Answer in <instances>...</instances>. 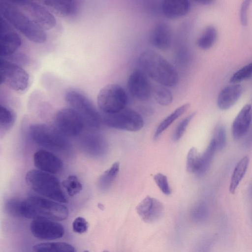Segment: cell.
Instances as JSON below:
<instances>
[{
    "label": "cell",
    "instance_id": "28",
    "mask_svg": "<svg viewBox=\"0 0 252 252\" xmlns=\"http://www.w3.org/2000/svg\"><path fill=\"white\" fill-rule=\"evenodd\" d=\"M152 92L154 99L159 105L168 106L172 102L173 94L168 87L161 85L157 86Z\"/></svg>",
    "mask_w": 252,
    "mask_h": 252
},
{
    "label": "cell",
    "instance_id": "5",
    "mask_svg": "<svg viewBox=\"0 0 252 252\" xmlns=\"http://www.w3.org/2000/svg\"><path fill=\"white\" fill-rule=\"evenodd\" d=\"M66 102L82 117L84 123L93 128L99 127L101 120L97 109L90 100L81 92L73 89L66 91Z\"/></svg>",
    "mask_w": 252,
    "mask_h": 252
},
{
    "label": "cell",
    "instance_id": "18",
    "mask_svg": "<svg viewBox=\"0 0 252 252\" xmlns=\"http://www.w3.org/2000/svg\"><path fill=\"white\" fill-rule=\"evenodd\" d=\"M252 121V106L247 104L243 107L232 125V134L235 139H239L247 132Z\"/></svg>",
    "mask_w": 252,
    "mask_h": 252
},
{
    "label": "cell",
    "instance_id": "3",
    "mask_svg": "<svg viewBox=\"0 0 252 252\" xmlns=\"http://www.w3.org/2000/svg\"><path fill=\"white\" fill-rule=\"evenodd\" d=\"M0 13L11 25L31 41L41 43L47 39L44 30L10 1H0Z\"/></svg>",
    "mask_w": 252,
    "mask_h": 252
},
{
    "label": "cell",
    "instance_id": "31",
    "mask_svg": "<svg viewBox=\"0 0 252 252\" xmlns=\"http://www.w3.org/2000/svg\"><path fill=\"white\" fill-rule=\"evenodd\" d=\"M63 185L70 196L77 194L82 189V184L75 175L68 176L63 181Z\"/></svg>",
    "mask_w": 252,
    "mask_h": 252
},
{
    "label": "cell",
    "instance_id": "21",
    "mask_svg": "<svg viewBox=\"0 0 252 252\" xmlns=\"http://www.w3.org/2000/svg\"><path fill=\"white\" fill-rule=\"evenodd\" d=\"M22 40L19 35L13 32L1 34L0 56L5 57L12 55L21 46Z\"/></svg>",
    "mask_w": 252,
    "mask_h": 252
},
{
    "label": "cell",
    "instance_id": "4",
    "mask_svg": "<svg viewBox=\"0 0 252 252\" xmlns=\"http://www.w3.org/2000/svg\"><path fill=\"white\" fill-rule=\"evenodd\" d=\"M25 179L28 186L37 193L58 202H67L60 182L51 174L32 169L27 173Z\"/></svg>",
    "mask_w": 252,
    "mask_h": 252
},
{
    "label": "cell",
    "instance_id": "22",
    "mask_svg": "<svg viewBox=\"0 0 252 252\" xmlns=\"http://www.w3.org/2000/svg\"><path fill=\"white\" fill-rule=\"evenodd\" d=\"M250 158L248 156L243 157L237 163L233 170L229 185V191L234 194L235 190L247 170Z\"/></svg>",
    "mask_w": 252,
    "mask_h": 252
},
{
    "label": "cell",
    "instance_id": "10",
    "mask_svg": "<svg viewBox=\"0 0 252 252\" xmlns=\"http://www.w3.org/2000/svg\"><path fill=\"white\" fill-rule=\"evenodd\" d=\"M10 2L24 11V13L44 30L51 29L56 24L53 14L38 3L28 0H14Z\"/></svg>",
    "mask_w": 252,
    "mask_h": 252
},
{
    "label": "cell",
    "instance_id": "40",
    "mask_svg": "<svg viewBox=\"0 0 252 252\" xmlns=\"http://www.w3.org/2000/svg\"><path fill=\"white\" fill-rule=\"evenodd\" d=\"M83 252H89V251L88 250H86V251H84Z\"/></svg>",
    "mask_w": 252,
    "mask_h": 252
},
{
    "label": "cell",
    "instance_id": "9",
    "mask_svg": "<svg viewBox=\"0 0 252 252\" xmlns=\"http://www.w3.org/2000/svg\"><path fill=\"white\" fill-rule=\"evenodd\" d=\"M102 121L107 126L117 129L137 131L144 126L143 119L138 112L129 108L112 114H104Z\"/></svg>",
    "mask_w": 252,
    "mask_h": 252
},
{
    "label": "cell",
    "instance_id": "23",
    "mask_svg": "<svg viewBox=\"0 0 252 252\" xmlns=\"http://www.w3.org/2000/svg\"><path fill=\"white\" fill-rule=\"evenodd\" d=\"M33 250L34 252H76L72 245L63 242L37 244L33 247Z\"/></svg>",
    "mask_w": 252,
    "mask_h": 252
},
{
    "label": "cell",
    "instance_id": "33",
    "mask_svg": "<svg viewBox=\"0 0 252 252\" xmlns=\"http://www.w3.org/2000/svg\"><path fill=\"white\" fill-rule=\"evenodd\" d=\"M252 76V62L236 71L230 79L233 83H238L250 78Z\"/></svg>",
    "mask_w": 252,
    "mask_h": 252
},
{
    "label": "cell",
    "instance_id": "32",
    "mask_svg": "<svg viewBox=\"0 0 252 252\" xmlns=\"http://www.w3.org/2000/svg\"><path fill=\"white\" fill-rule=\"evenodd\" d=\"M213 141L217 150H221L226 144V134L225 128L222 124H218L214 129Z\"/></svg>",
    "mask_w": 252,
    "mask_h": 252
},
{
    "label": "cell",
    "instance_id": "20",
    "mask_svg": "<svg viewBox=\"0 0 252 252\" xmlns=\"http://www.w3.org/2000/svg\"><path fill=\"white\" fill-rule=\"evenodd\" d=\"M43 2L50 10L63 17L75 15L79 7L78 2L75 0H46Z\"/></svg>",
    "mask_w": 252,
    "mask_h": 252
},
{
    "label": "cell",
    "instance_id": "29",
    "mask_svg": "<svg viewBox=\"0 0 252 252\" xmlns=\"http://www.w3.org/2000/svg\"><path fill=\"white\" fill-rule=\"evenodd\" d=\"M15 121V114L10 109L5 106H0V127L1 129L10 128Z\"/></svg>",
    "mask_w": 252,
    "mask_h": 252
},
{
    "label": "cell",
    "instance_id": "34",
    "mask_svg": "<svg viewBox=\"0 0 252 252\" xmlns=\"http://www.w3.org/2000/svg\"><path fill=\"white\" fill-rule=\"evenodd\" d=\"M196 114L195 112L190 114L189 116L184 118L178 125L173 135V140L174 141H178L183 136L187 127L190 122Z\"/></svg>",
    "mask_w": 252,
    "mask_h": 252
},
{
    "label": "cell",
    "instance_id": "27",
    "mask_svg": "<svg viewBox=\"0 0 252 252\" xmlns=\"http://www.w3.org/2000/svg\"><path fill=\"white\" fill-rule=\"evenodd\" d=\"M216 150L215 142L212 139L204 152L200 156L199 167L196 174L202 175L206 173L210 167Z\"/></svg>",
    "mask_w": 252,
    "mask_h": 252
},
{
    "label": "cell",
    "instance_id": "2",
    "mask_svg": "<svg viewBox=\"0 0 252 252\" xmlns=\"http://www.w3.org/2000/svg\"><path fill=\"white\" fill-rule=\"evenodd\" d=\"M21 215L22 217L32 220L61 221L67 218L68 210L65 206L57 201L41 196H32L22 201Z\"/></svg>",
    "mask_w": 252,
    "mask_h": 252
},
{
    "label": "cell",
    "instance_id": "17",
    "mask_svg": "<svg viewBox=\"0 0 252 252\" xmlns=\"http://www.w3.org/2000/svg\"><path fill=\"white\" fill-rule=\"evenodd\" d=\"M191 4L187 0H164L160 5V11L167 18L176 19L187 15Z\"/></svg>",
    "mask_w": 252,
    "mask_h": 252
},
{
    "label": "cell",
    "instance_id": "19",
    "mask_svg": "<svg viewBox=\"0 0 252 252\" xmlns=\"http://www.w3.org/2000/svg\"><path fill=\"white\" fill-rule=\"evenodd\" d=\"M243 91L240 84H234L224 88L219 94L217 104L220 109L226 110L231 107L239 99Z\"/></svg>",
    "mask_w": 252,
    "mask_h": 252
},
{
    "label": "cell",
    "instance_id": "26",
    "mask_svg": "<svg viewBox=\"0 0 252 252\" xmlns=\"http://www.w3.org/2000/svg\"><path fill=\"white\" fill-rule=\"evenodd\" d=\"M119 169V162H114L99 178L97 183L98 188L101 190L108 189L116 178Z\"/></svg>",
    "mask_w": 252,
    "mask_h": 252
},
{
    "label": "cell",
    "instance_id": "12",
    "mask_svg": "<svg viewBox=\"0 0 252 252\" xmlns=\"http://www.w3.org/2000/svg\"><path fill=\"white\" fill-rule=\"evenodd\" d=\"M30 229L35 237L42 240L59 239L64 234V228L61 223L50 220H33L31 222Z\"/></svg>",
    "mask_w": 252,
    "mask_h": 252
},
{
    "label": "cell",
    "instance_id": "38",
    "mask_svg": "<svg viewBox=\"0 0 252 252\" xmlns=\"http://www.w3.org/2000/svg\"><path fill=\"white\" fill-rule=\"evenodd\" d=\"M250 0L243 1L240 9V18L242 25L245 26L248 23V9L250 4Z\"/></svg>",
    "mask_w": 252,
    "mask_h": 252
},
{
    "label": "cell",
    "instance_id": "7",
    "mask_svg": "<svg viewBox=\"0 0 252 252\" xmlns=\"http://www.w3.org/2000/svg\"><path fill=\"white\" fill-rule=\"evenodd\" d=\"M30 134L32 140L45 148L63 150L67 148L68 143L59 129L45 124H35L30 128Z\"/></svg>",
    "mask_w": 252,
    "mask_h": 252
},
{
    "label": "cell",
    "instance_id": "11",
    "mask_svg": "<svg viewBox=\"0 0 252 252\" xmlns=\"http://www.w3.org/2000/svg\"><path fill=\"white\" fill-rule=\"evenodd\" d=\"M58 129L64 135L75 136L82 130L84 122L80 115L71 108L59 110L55 117Z\"/></svg>",
    "mask_w": 252,
    "mask_h": 252
},
{
    "label": "cell",
    "instance_id": "6",
    "mask_svg": "<svg viewBox=\"0 0 252 252\" xmlns=\"http://www.w3.org/2000/svg\"><path fill=\"white\" fill-rule=\"evenodd\" d=\"M128 97L125 89L120 85L109 84L102 88L97 96V103L104 114H112L126 108Z\"/></svg>",
    "mask_w": 252,
    "mask_h": 252
},
{
    "label": "cell",
    "instance_id": "24",
    "mask_svg": "<svg viewBox=\"0 0 252 252\" xmlns=\"http://www.w3.org/2000/svg\"><path fill=\"white\" fill-rule=\"evenodd\" d=\"M190 106L189 103H185L178 107L167 116L158 125L155 134L154 139H157L175 121L185 113Z\"/></svg>",
    "mask_w": 252,
    "mask_h": 252
},
{
    "label": "cell",
    "instance_id": "14",
    "mask_svg": "<svg viewBox=\"0 0 252 252\" xmlns=\"http://www.w3.org/2000/svg\"><path fill=\"white\" fill-rule=\"evenodd\" d=\"M136 210L144 221L151 223L158 220L161 217L164 207L162 203L157 199L147 196L139 203Z\"/></svg>",
    "mask_w": 252,
    "mask_h": 252
},
{
    "label": "cell",
    "instance_id": "1",
    "mask_svg": "<svg viewBox=\"0 0 252 252\" xmlns=\"http://www.w3.org/2000/svg\"><path fill=\"white\" fill-rule=\"evenodd\" d=\"M138 63L147 76L160 85L170 87L178 82L179 75L176 69L157 52L152 50L143 52L138 58Z\"/></svg>",
    "mask_w": 252,
    "mask_h": 252
},
{
    "label": "cell",
    "instance_id": "13",
    "mask_svg": "<svg viewBox=\"0 0 252 252\" xmlns=\"http://www.w3.org/2000/svg\"><path fill=\"white\" fill-rule=\"evenodd\" d=\"M127 88L131 95L138 100H147L152 93L148 76L141 69H135L130 74L127 79Z\"/></svg>",
    "mask_w": 252,
    "mask_h": 252
},
{
    "label": "cell",
    "instance_id": "15",
    "mask_svg": "<svg viewBox=\"0 0 252 252\" xmlns=\"http://www.w3.org/2000/svg\"><path fill=\"white\" fill-rule=\"evenodd\" d=\"M151 44L158 50L169 49L172 42V32L170 26L166 23L159 22L151 29L149 36Z\"/></svg>",
    "mask_w": 252,
    "mask_h": 252
},
{
    "label": "cell",
    "instance_id": "41",
    "mask_svg": "<svg viewBox=\"0 0 252 252\" xmlns=\"http://www.w3.org/2000/svg\"><path fill=\"white\" fill-rule=\"evenodd\" d=\"M103 252H109L107 250H105V251H103Z\"/></svg>",
    "mask_w": 252,
    "mask_h": 252
},
{
    "label": "cell",
    "instance_id": "37",
    "mask_svg": "<svg viewBox=\"0 0 252 252\" xmlns=\"http://www.w3.org/2000/svg\"><path fill=\"white\" fill-rule=\"evenodd\" d=\"M88 222L86 219L81 217L75 219L72 222V229L74 232L82 234L86 232L88 228Z\"/></svg>",
    "mask_w": 252,
    "mask_h": 252
},
{
    "label": "cell",
    "instance_id": "25",
    "mask_svg": "<svg viewBox=\"0 0 252 252\" xmlns=\"http://www.w3.org/2000/svg\"><path fill=\"white\" fill-rule=\"evenodd\" d=\"M217 37V31L213 25L206 26L196 40L197 46L202 50L211 48L215 43Z\"/></svg>",
    "mask_w": 252,
    "mask_h": 252
},
{
    "label": "cell",
    "instance_id": "16",
    "mask_svg": "<svg viewBox=\"0 0 252 252\" xmlns=\"http://www.w3.org/2000/svg\"><path fill=\"white\" fill-rule=\"evenodd\" d=\"M33 161L38 170L50 174H56L63 167L62 160L52 153L45 150L35 153Z\"/></svg>",
    "mask_w": 252,
    "mask_h": 252
},
{
    "label": "cell",
    "instance_id": "39",
    "mask_svg": "<svg viewBox=\"0 0 252 252\" xmlns=\"http://www.w3.org/2000/svg\"><path fill=\"white\" fill-rule=\"evenodd\" d=\"M196 2L203 5H208L211 4L213 1L211 0H197Z\"/></svg>",
    "mask_w": 252,
    "mask_h": 252
},
{
    "label": "cell",
    "instance_id": "36",
    "mask_svg": "<svg viewBox=\"0 0 252 252\" xmlns=\"http://www.w3.org/2000/svg\"><path fill=\"white\" fill-rule=\"evenodd\" d=\"M154 180L160 189L165 195H169L171 192L167 177L161 173H158L154 175Z\"/></svg>",
    "mask_w": 252,
    "mask_h": 252
},
{
    "label": "cell",
    "instance_id": "30",
    "mask_svg": "<svg viewBox=\"0 0 252 252\" xmlns=\"http://www.w3.org/2000/svg\"><path fill=\"white\" fill-rule=\"evenodd\" d=\"M200 155L195 147H192L189 151L186 162V168L190 173H196L200 164Z\"/></svg>",
    "mask_w": 252,
    "mask_h": 252
},
{
    "label": "cell",
    "instance_id": "8",
    "mask_svg": "<svg viewBox=\"0 0 252 252\" xmlns=\"http://www.w3.org/2000/svg\"><path fill=\"white\" fill-rule=\"evenodd\" d=\"M0 82L17 92L26 91L30 78L28 73L16 63L4 58L0 60Z\"/></svg>",
    "mask_w": 252,
    "mask_h": 252
},
{
    "label": "cell",
    "instance_id": "35",
    "mask_svg": "<svg viewBox=\"0 0 252 252\" xmlns=\"http://www.w3.org/2000/svg\"><path fill=\"white\" fill-rule=\"evenodd\" d=\"M22 200L16 198L8 200L5 205L6 212L13 217H20L21 215V206Z\"/></svg>",
    "mask_w": 252,
    "mask_h": 252
}]
</instances>
